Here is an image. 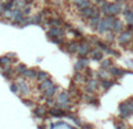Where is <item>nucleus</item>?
I'll return each instance as SVG.
<instances>
[{
	"label": "nucleus",
	"mask_w": 133,
	"mask_h": 129,
	"mask_svg": "<svg viewBox=\"0 0 133 129\" xmlns=\"http://www.w3.org/2000/svg\"><path fill=\"white\" fill-rule=\"evenodd\" d=\"M133 39V32H130V31H124L122 32L119 35H118V42L123 46H126L129 42H131Z\"/></svg>",
	"instance_id": "obj_1"
},
{
	"label": "nucleus",
	"mask_w": 133,
	"mask_h": 129,
	"mask_svg": "<svg viewBox=\"0 0 133 129\" xmlns=\"http://www.w3.org/2000/svg\"><path fill=\"white\" fill-rule=\"evenodd\" d=\"M119 112H120V118L122 119H127L133 114L131 112V109L129 108L126 102H122L119 104Z\"/></svg>",
	"instance_id": "obj_2"
},
{
	"label": "nucleus",
	"mask_w": 133,
	"mask_h": 129,
	"mask_svg": "<svg viewBox=\"0 0 133 129\" xmlns=\"http://www.w3.org/2000/svg\"><path fill=\"white\" fill-rule=\"evenodd\" d=\"M109 72H110L111 75L116 76V78H122V76H124L125 74L127 73H133V72H127L125 71V69H122V68H118V67H111L110 69H109Z\"/></svg>",
	"instance_id": "obj_3"
},
{
	"label": "nucleus",
	"mask_w": 133,
	"mask_h": 129,
	"mask_svg": "<svg viewBox=\"0 0 133 129\" xmlns=\"http://www.w3.org/2000/svg\"><path fill=\"white\" fill-rule=\"evenodd\" d=\"M119 13H122V7L118 2L116 4H110L109 6V15H118Z\"/></svg>",
	"instance_id": "obj_4"
},
{
	"label": "nucleus",
	"mask_w": 133,
	"mask_h": 129,
	"mask_svg": "<svg viewBox=\"0 0 133 129\" xmlns=\"http://www.w3.org/2000/svg\"><path fill=\"white\" fill-rule=\"evenodd\" d=\"M82 15L87 16V18H92V16L98 15V9L97 8H91V7H87V8L82 9Z\"/></svg>",
	"instance_id": "obj_5"
},
{
	"label": "nucleus",
	"mask_w": 133,
	"mask_h": 129,
	"mask_svg": "<svg viewBox=\"0 0 133 129\" xmlns=\"http://www.w3.org/2000/svg\"><path fill=\"white\" fill-rule=\"evenodd\" d=\"M112 32L115 34H120L122 32H124V24L122 22V20L119 19H116L115 24H113V27H112Z\"/></svg>",
	"instance_id": "obj_6"
},
{
	"label": "nucleus",
	"mask_w": 133,
	"mask_h": 129,
	"mask_svg": "<svg viewBox=\"0 0 133 129\" xmlns=\"http://www.w3.org/2000/svg\"><path fill=\"white\" fill-rule=\"evenodd\" d=\"M123 14H124L127 24H133V9L131 7H129V6L125 7V8L123 9Z\"/></svg>",
	"instance_id": "obj_7"
},
{
	"label": "nucleus",
	"mask_w": 133,
	"mask_h": 129,
	"mask_svg": "<svg viewBox=\"0 0 133 129\" xmlns=\"http://www.w3.org/2000/svg\"><path fill=\"white\" fill-rule=\"evenodd\" d=\"M97 30H98L101 33H105V32H109V31H111V28L109 27L108 22H106L105 18H104V19H102V20H101V22H99L98 28H97Z\"/></svg>",
	"instance_id": "obj_8"
},
{
	"label": "nucleus",
	"mask_w": 133,
	"mask_h": 129,
	"mask_svg": "<svg viewBox=\"0 0 133 129\" xmlns=\"http://www.w3.org/2000/svg\"><path fill=\"white\" fill-rule=\"evenodd\" d=\"M62 34H63V32L60 30V28H57V27H53L48 32V37H51V38H54V37H61Z\"/></svg>",
	"instance_id": "obj_9"
},
{
	"label": "nucleus",
	"mask_w": 133,
	"mask_h": 129,
	"mask_svg": "<svg viewBox=\"0 0 133 129\" xmlns=\"http://www.w3.org/2000/svg\"><path fill=\"white\" fill-rule=\"evenodd\" d=\"M78 51H79L81 56H84L85 54H88L90 52V47L88 44H82L79 47H78Z\"/></svg>",
	"instance_id": "obj_10"
},
{
	"label": "nucleus",
	"mask_w": 133,
	"mask_h": 129,
	"mask_svg": "<svg viewBox=\"0 0 133 129\" xmlns=\"http://www.w3.org/2000/svg\"><path fill=\"white\" fill-rule=\"evenodd\" d=\"M102 19L99 18V15H96V16H92L91 20H90V26L94 28H98V25L101 22Z\"/></svg>",
	"instance_id": "obj_11"
},
{
	"label": "nucleus",
	"mask_w": 133,
	"mask_h": 129,
	"mask_svg": "<svg viewBox=\"0 0 133 129\" xmlns=\"http://www.w3.org/2000/svg\"><path fill=\"white\" fill-rule=\"evenodd\" d=\"M69 101V96L66 93H62V94H60V96H58V103L60 104H66Z\"/></svg>",
	"instance_id": "obj_12"
},
{
	"label": "nucleus",
	"mask_w": 133,
	"mask_h": 129,
	"mask_svg": "<svg viewBox=\"0 0 133 129\" xmlns=\"http://www.w3.org/2000/svg\"><path fill=\"white\" fill-rule=\"evenodd\" d=\"M113 83H115L113 81H110L109 79H106V80H102L101 85H102V87H103L104 89H110V88L112 87Z\"/></svg>",
	"instance_id": "obj_13"
},
{
	"label": "nucleus",
	"mask_w": 133,
	"mask_h": 129,
	"mask_svg": "<svg viewBox=\"0 0 133 129\" xmlns=\"http://www.w3.org/2000/svg\"><path fill=\"white\" fill-rule=\"evenodd\" d=\"M53 82H51L50 80H44V81H42V83H41V86H40V88L41 89H44V90H47L48 88H50V87H53Z\"/></svg>",
	"instance_id": "obj_14"
},
{
	"label": "nucleus",
	"mask_w": 133,
	"mask_h": 129,
	"mask_svg": "<svg viewBox=\"0 0 133 129\" xmlns=\"http://www.w3.org/2000/svg\"><path fill=\"white\" fill-rule=\"evenodd\" d=\"M91 54H92V59H94V60L101 61L102 59H103V53H102L101 51H94V52H91Z\"/></svg>",
	"instance_id": "obj_15"
},
{
	"label": "nucleus",
	"mask_w": 133,
	"mask_h": 129,
	"mask_svg": "<svg viewBox=\"0 0 133 129\" xmlns=\"http://www.w3.org/2000/svg\"><path fill=\"white\" fill-rule=\"evenodd\" d=\"M22 75L23 76H28V78H36L37 76V73L35 71H33V69H26L25 72L22 73Z\"/></svg>",
	"instance_id": "obj_16"
},
{
	"label": "nucleus",
	"mask_w": 133,
	"mask_h": 129,
	"mask_svg": "<svg viewBox=\"0 0 133 129\" xmlns=\"http://www.w3.org/2000/svg\"><path fill=\"white\" fill-rule=\"evenodd\" d=\"M101 67H102V69H110L111 67H112V60H110V59H108V60H105V61H103L101 64Z\"/></svg>",
	"instance_id": "obj_17"
},
{
	"label": "nucleus",
	"mask_w": 133,
	"mask_h": 129,
	"mask_svg": "<svg viewBox=\"0 0 133 129\" xmlns=\"http://www.w3.org/2000/svg\"><path fill=\"white\" fill-rule=\"evenodd\" d=\"M109 6H110V2H103L102 4V7H101V11L103 14H105V15H109Z\"/></svg>",
	"instance_id": "obj_18"
},
{
	"label": "nucleus",
	"mask_w": 133,
	"mask_h": 129,
	"mask_svg": "<svg viewBox=\"0 0 133 129\" xmlns=\"http://www.w3.org/2000/svg\"><path fill=\"white\" fill-rule=\"evenodd\" d=\"M49 113H50L53 116H56V118H57V116H63L64 115V112L61 110V109H51Z\"/></svg>",
	"instance_id": "obj_19"
},
{
	"label": "nucleus",
	"mask_w": 133,
	"mask_h": 129,
	"mask_svg": "<svg viewBox=\"0 0 133 129\" xmlns=\"http://www.w3.org/2000/svg\"><path fill=\"white\" fill-rule=\"evenodd\" d=\"M97 81H95V80H91V81H89V88H88V92H94V89H96L97 88Z\"/></svg>",
	"instance_id": "obj_20"
},
{
	"label": "nucleus",
	"mask_w": 133,
	"mask_h": 129,
	"mask_svg": "<svg viewBox=\"0 0 133 129\" xmlns=\"http://www.w3.org/2000/svg\"><path fill=\"white\" fill-rule=\"evenodd\" d=\"M56 92V87H50V88H48L47 90H44V95H46L47 97H49V96H53L54 95V93Z\"/></svg>",
	"instance_id": "obj_21"
},
{
	"label": "nucleus",
	"mask_w": 133,
	"mask_h": 129,
	"mask_svg": "<svg viewBox=\"0 0 133 129\" xmlns=\"http://www.w3.org/2000/svg\"><path fill=\"white\" fill-rule=\"evenodd\" d=\"M19 89L21 90V93H22V94H27V93H28V87H27V85H26V83H23V82H20V83H19Z\"/></svg>",
	"instance_id": "obj_22"
},
{
	"label": "nucleus",
	"mask_w": 133,
	"mask_h": 129,
	"mask_svg": "<svg viewBox=\"0 0 133 129\" xmlns=\"http://www.w3.org/2000/svg\"><path fill=\"white\" fill-rule=\"evenodd\" d=\"M34 114L37 116H43L44 114H46V109L44 108H36L34 110Z\"/></svg>",
	"instance_id": "obj_23"
},
{
	"label": "nucleus",
	"mask_w": 133,
	"mask_h": 129,
	"mask_svg": "<svg viewBox=\"0 0 133 129\" xmlns=\"http://www.w3.org/2000/svg\"><path fill=\"white\" fill-rule=\"evenodd\" d=\"M77 6H78V8H81V9L87 8V7L90 6V1H89V0H84V1H82L79 5H77Z\"/></svg>",
	"instance_id": "obj_24"
},
{
	"label": "nucleus",
	"mask_w": 133,
	"mask_h": 129,
	"mask_svg": "<svg viewBox=\"0 0 133 129\" xmlns=\"http://www.w3.org/2000/svg\"><path fill=\"white\" fill-rule=\"evenodd\" d=\"M68 48H69V52H71V53H74V52H76V51H77V49H78V46L75 44V42H71V44H69Z\"/></svg>",
	"instance_id": "obj_25"
},
{
	"label": "nucleus",
	"mask_w": 133,
	"mask_h": 129,
	"mask_svg": "<svg viewBox=\"0 0 133 129\" xmlns=\"http://www.w3.org/2000/svg\"><path fill=\"white\" fill-rule=\"evenodd\" d=\"M47 76H48V74H47L46 72H40V73H37V78L42 81L47 80Z\"/></svg>",
	"instance_id": "obj_26"
},
{
	"label": "nucleus",
	"mask_w": 133,
	"mask_h": 129,
	"mask_svg": "<svg viewBox=\"0 0 133 129\" xmlns=\"http://www.w3.org/2000/svg\"><path fill=\"white\" fill-rule=\"evenodd\" d=\"M106 53H109V54H111V55H115V56H120V53L119 52H117V51H115V49H106Z\"/></svg>",
	"instance_id": "obj_27"
},
{
	"label": "nucleus",
	"mask_w": 133,
	"mask_h": 129,
	"mask_svg": "<svg viewBox=\"0 0 133 129\" xmlns=\"http://www.w3.org/2000/svg\"><path fill=\"white\" fill-rule=\"evenodd\" d=\"M25 71H26V66H25V64H22V63L19 64L18 68H16V72H18V73H20V74H22Z\"/></svg>",
	"instance_id": "obj_28"
},
{
	"label": "nucleus",
	"mask_w": 133,
	"mask_h": 129,
	"mask_svg": "<svg viewBox=\"0 0 133 129\" xmlns=\"http://www.w3.org/2000/svg\"><path fill=\"white\" fill-rule=\"evenodd\" d=\"M97 46H98V47H101V48H102V49H104V51H105V52H106V49L109 48V47H108V45H106V44H104V42H102V41H98V42H97Z\"/></svg>",
	"instance_id": "obj_29"
},
{
	"label": "nucleus",
	"mask_w": 133,
	"mask_h": 129,
	"mask_svg": "<svg viewBox=\"0 0 133 129\" xmlns=\"http://www.w3.org/2000/svg\"><path fill=\"white\" fill-rule=\"evenodd\" d=\"M8 62H9L8 56H2V58H0V64H7Z\"/></svg>",
	"instance_id": "obj_30"
},
{
	"label": "nucleus",
	"mask_w": 133,
	"mask_h": 129,
	"mask_svg": "<svg viewBox=\"0 0 133 129\" xmlns=\"http://www.w3.org/2000/svg\"><path fill=\"white\" fill-rule=\"evenodd\" d=\"M99 78H102V80H106L108 79V73L104 72V69L102 72H99Z\"/></svg>",
	"instance_id": "obj_31"
},
{
	"label": "nucleus",
	"mask_w": 133,
	"mask_h": 129,
	"mask_svg": "<svg viewBox=\"0 0 133 129\" xmlns=\"http://www.w3.org/2000/svg\"><path fill=\"white\" fill-rule=\"evenodd\" d=\"M33 22H35V24H41V21H42V15L40 14V15H36V16H34V19H33Z\"/></svg>",
	"instance_id": "obj_32"
},
{
	"label": "nucleus",
	"mask_w": 133,
	"mask_h": 129,
	"mask_svg": "<svg viewBox=\"0 0 133 129\" xmlns=\"http://www.w3.org/2000/svg\"><path fill=\"white\" fill-rule=\"evenodd\" d=\"M83 67H84V64H83L82 63V61H78V62L77 63H76L75 64V69H76V71H78V69H81V68H83Z\"/></svg>",
	"instance_id": "obj_33"
},
{
	"label": "nucleus",
	"mask_w": 133,
	"mask_h": 129,
	"mask_svg": "<svg viewBox=\"0 0 133 129\" xmlns=\"http://www.w3.org/2000/svg\"><path fill=\"white\" fill-rule=\"evenodd\" d=\"M116 129H125V125L123 122H119V125L116 123Z\"/></svg>",
	"instance_id": "obj_34"
},
{
	"label": "nucleus",
	"mask_w": 133,
	"mask_h": 129,
	"mask_svg": "<svg viewBox=\"0 0 133 129\" xmlns=\"http://www.w3.org/2000/svg\"><path fill=\"white\" fill-rule=\"evenodd\" d=\"M18 89H19V87H16V85H12L11 86V90L13 93H16V92H18Z\"/></svg>",
	"instance_id": "obj_35"
},
{
	"label": "nucleus",
	"mask_w": 133,
	"mask_h": 129,
	"mask_svg": "<svg viewBox=\"0 0 133 129\" xmlns=\"http://www.w3.org/2000/svg\"><path fill=\"white\" fill-rule=\"evenodd\" d=\"M127 31H130V32H133V24H127Z\"/></svg>",
	"instance_id": "obj_36"
},
{
	"label": "nucleus",
	"mask_w": 133,
	"mask_h": 129,
	"mask_svg": "<svg viewBox=\"0 0 133 129\" xmlns=\"http://www.w3.org/2000/svg\"><path fill=\"white\" fill-rule=\"evenodd\" d=\"M51 41H53V42H55V44H61V42H62V40H58L57 39V38H53V40H51Z\"/></svg>",
	"instance_id": "obj_37"
},
{
	"label": "nucleus",
	"mask_w": 133,
	"mask_h": 129,
	"mask_svg": "<svg viewBox=\"0 0 133 129\" xmlns=\"http://www.w3.org/2000/svg\"><path fill=\"white\" fill-rule=\"evenodd\" d=\"M23 103L28 104V106H32V104H33V102H32V101H29V100H23Z\"/></svg>",
	"instance_id": "obj_38"
},
{
	"label": "nucleus",
	"mask_w": 133,
	"mask_h": 129,
	"mask_svg": "<svg viewBox=\"0 0 133 129\" xmlns=\"http://www.w3.org/2000/svg\"><path fill=\"white\" fill-rule=\"evenodd\" d=\"M29 12H30V9H29V8H25V11H23V13H25V14H28V13H29Z\"/></svg>",
	"instance_id": "obj_39"
},
{
	"label": "nucleus",
	"mask_w": 133,
	"mask_h": 129,
	"mask_svg": "<svg viewBox=\"0 0 133 129\" xmlns=\"http://www.w3.org/2000/svg\"><path fill=\"white\" fill-rule=\"evenodd\" d=\"M95 1H96L97 4H103V2H104V0H95Z\"/></svg>",
	"instance_id": "obj_40"
},
{
	"label": "nucleus",
	"mask_w": 133,
	"mask_h": 129,
	"mask_svg": "<svg viewBox=\"0 0 133 129\" xmlns=\"http://www.w3.org/2000/svg\"><path fill=\"white\" fill-rule=\"evenodd\" d=\"M82 1H84V0H75V2H76V4H77V5H79Z\"/></svg>",
	"instance_id": "obj_41"
},
{
	"label": "nucleus",
	"mask_w": 133,
	"mask_h": 129,
	"mask_svg": "<svg viewBox=\"0 0 133 129\" xmlns=\"http://www.w3.org/2000/svg\"><path fill=\"white\" fill-rule=\"evenodd\" d=\"M84 128H87V129H92V127H91V126H89V125H85Z\"/></svg>",
	"instance_id": "obj_42"
},
{
	"label": "nucleus",
	"mask_w": 133,
	"mask_h": 129,
	"mask_svg": "<svg viewBox=\"0 0 133 129\" xmlns=\"http://www.w3.org/2000/svg\"><path fill=\"white\" fill-rule=\"evenodd\" d=\"M26 4H32V0H25Z\"/></svg>",
	"instance_id": "obj_43"
},
{
	"label": "nucleus",
	"mask_w": 133,
	"mask_h": 129,
	"mask_svg": "<svg viewBox=\"0 0 133 129\" xmlns=\"http://www.w3.org/2000/svg\"><path fill=\"white\" fill-rule=\"evenodd\" d=\"M39 129H46V128H44V127H42V126H40Z\"/></svg>",
	"instance_id": "obj_44"
},
{
	"label": "nucleus",
	"mask_w": 133,
	"mask_h": 129,
	"mask_svg": "<svg viewBox=\"0 0 133 129\" xmlns=\"http://www.w3.org/2000/svg\"><path fill=\"white\" fill-rule=\"evenodd\" d=\"M71 129H76V128H71Z\"/></svg>",
	"instance_id": "obj_45"
}]
</instances>
